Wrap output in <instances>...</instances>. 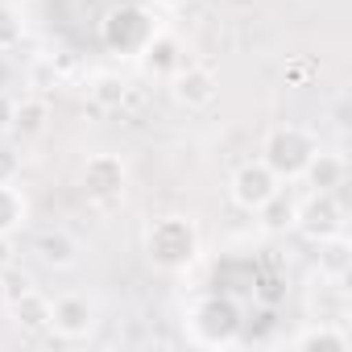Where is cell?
Returning <instances> with one entry per match:
<instances>
[{"mask_svg": "<svg viewBox=\"0 0 352 352\" xmlns=\"http://www.w3.org/2000/svg\"><path fill=\"white\" fill-rule=\"evenodd\" d=\"M195 228H191V220H183V216H162L153 228H149V241H145V249H149V261L153 265H162V270H179V265H187L191 257H195Z\"/></svg>", "mask_w": 352, "mask_h": 352, "instance_id": "1", "label": "cell"}, {"mask_svg": "<svg viewBox=\"0 0 352 352\" xmlns=\"http://www.w3.org/2000/svg\"><path fill=\"white\" fill-rule=\"evenodd\" d=\"M315 137L298 124H286V129H274L265 137V166L278 174V179H302L307 162L315 157Z\"/></svg>", "mask_w": 352, "mask_h": 352, "instance_id": "2", "label": "cell"}, {"mask_svg": "<svg viewBox=\"0 0 352 352\" xmlns=\"http://www.w3.org/2000/svg\"><path fill=\"white\" fill-rule=\"evenodd\" d=\"M124 183H129V170L116 153H91L87 166H83V191L91 204L100 208H112L124 199Z\"/></svg>", "mask_w": 352, "mask_h": 352, "instance_id": "3", "label": "cell"}, {"mask_svg": "<svg viewBox=\"0 0 352 352\" xmlns=\"http://www.w3.org/2000/svg\"><path fill=\"white\" fill-rule=\"evenodd\" d=\"M96 302L87 294H63L50 302V327L63 340H87L96 331Z\"/></svg>", "mask_w": 352, "mask_h": 352, "instance_id": "4", "label": "cell"}, {"mask_svg": "<svg viewBox=\"0 0 352 352\" xmlns=\"http://www.w3.org/2000/svg\"><path fill=\"white\" fill-rule=\"evenodd\" d=\"M294 228H302L311 241L336 236V232H344V208L336 204L331 191H315L307 204H298V220H294Z\"/></svg>", "mask_w": 352, "mask_h": 352, "instance_id": "5", "label": "cell"}, {"mask_svg": "<svg viewBox=\"0 0 352 352\" xmlns=\"http://www.w3.org/2000/svg\"><path fill=\"white\" fill-rule=\"evenodd\" d=\"M278 191V174L265 166V162H249L232 174V199L245 208V212H257L270 195Z\"/></svg>", "mask_w": 352, "mask_h": 352, "instance_id": "6", "label": "cell"}, {"mask_svg": "<svg viewBox=\"0 0 352 352\" xmlns=\"http://www.w3.org/2000/svg\"><path fill=\"white\" fill-rule=\"evenodd\" d=\"M170 91H174V100H179L183 108H208L216 100L220 83H216V75L208 67H179L170 75Z\"/></svg>", "mask_w": 352, "mask_h": 352, "instance_id": "7", "label": "cell"}, {"mask_svg": "<svg viewBox=\"0 0 352 352\" xmlns=\"http://www.w3.org/2000/svg\"><path fill=\"white\" fill-rule=\"evenodd\" d=\"M290 344H294V348H302V352H344L352 340H348V331H344L336 319H315V323H311V327H302Z\"/></svg>", "mask_w": 352, "mask_h": 352, "instance_id": "8", "label": "cell"}, {"mask_svg": "<svg viewBox=\"0 0 352 352\" xmlns=\"http://www.w3.org/2000/svg\"><path fill=\"white\" fill-rule=\"evenodd\" d=\"M34 249H38V257H42L50 270H71V265H79V241H75L67 228H50V232H42Z\"/></svg>", "mask_w": 352, "mask_h": 352, "instance_id": "9", "label": "cell"}, {"mask_svg": "<svg viewBox=\"0 0 352 352\" xmlns=\"http://www.w3.org/2000/svg\"><path fill=\"white\" fill-rule=\"evenodd\" d=\"M9 311H13V319H17L21 331H46V327H50V298L38 294L34 286H30L25 294L9 298Z\"/></svg>", "mask_w": 352, "mask_h": 352, "instance_id": "10", "label": "cell"}, {"mask_svg": "<svg viewBox=\"0 0 352 352\" xmlns=\"http://www.w3.org/2000/svg\"><path fill=\"white\" fill-rule=\"evenodd\" d=\"M46 120H50V104L42 100V96H30V100H21L17 108H13V133L21 137V141H34V137H42L46 133Z\"/></svg>", "mask_w": 352, "mask_h": 352, "instance_id": "11", "label": "cell"}, {"mask_svg": "<svg viewBox=\"0 0 352 352\" xmlns=\"http://www.w3.org/2000/svg\"><path fill=\"white\" fill-rule=\"evenodd\" d=\"M307 183L315 187V191H331V187H340L344 183V157L340 153H323V149H315V157L307 162Z\"/></svg>", "mask_w": 352, "mask_h": 352, "instance_id": "12", "label": "cell"}, {"mask_svg": "<svg viewBox=\"0 0 352 352\" xmlns=\"http://www.w3.org/2000/svg\"><path fill=\"white\" fill-rule=\"evenodd\" d=\"M348 261H352V257H348V241H344V232L319 241V278H327V282H344Z\"/></svg>", "mask_w": 352, "mask_h": 352, "instance_id": "13", "label": "cell"}, {"mask_svg": "<svg viewBox=\"0 0 352 352\" xmlns=\"http://www.w3.org/2000/svg\"><path fill=\"white\" fill-rule=\"evenodd\" d=\"M261 220H265V228H274V232H282V228H294V220H298V199L290 195V191H274L261 208Z\"/></svg>", "mask_w": 352, "mask_h": 352, "instance_id": "14", "label": "cell"}, {"mask_svg": "<svg viewBox=\"0 0 352 352\" xmlns=\"http://www.w3.org/2000/svg\"><path fill=\"white\" fill-rule=\"evenodd\" d=\"M183 63H179V46H174L170 38H153L145 46V71L149 75H174Z\"/></svg>", "mask_w": 352, "mask_h": 352, "instance_id": "15", "label": "cell"}, {"mask_svg": "<svg viewBox=\"0 0 352 352\" xmlns=\"http://www.w3.org/2000/svg\"><path fill=\"white\" fill-rule=\"evenodd\" d=\"M25 224V199L13 183H0V236H9L13 228Z\"/></svg>", "mask_w": 352, "mask_h": 352, "instance_id": "16", "label": "cell"}, {"mask_svg": "<svg viewBox=\"0 0 352 352\" xmlns=\"http://www.w3.org/2000/svg\"><path fill=\"white\" fill-rule=\"evenodd\" d=\"M124 79H116V75H100L96 79V87H91V100L96 104H104V108H120L124 104Z\"/></svg>", "mask_w": 352, "mask_h": 352, "instance_id": "17", "label": "cell"}, {"mask_svg": "<svg viewBox=\"0 0 352 352\" xmlns=\"http://www.w3.org/2000/svg\"><path fill=\"white\" fill-rule=\"evenodd\" d=\"M0 278H5V290H9V298H17V294H25L34 282L25 278V274H0Z\"/></svg>", "mask_w": 352, "mask_h": 352, "instance_id": "18", "label": "cell"}, {"mask_svg": "<svg viewBox=\"0 0 352 352\" xmlns=\"http://www.w3.org/2000/svg\"><path fill=\"white\" fill-rule=\"evenodd\" d=\"M13 174H17V157L9 149H0V183H13Z\"/></svg>", "mask_w": 352, "mask_h": 352, "instance_id": "19", "label": "cell"}, {"mask_svg": "<svg viewBox=\"0 0 352 352\" xmlns=\"http://www.w3.org/2000/svg\"><path fill=\"white\" fill-rule=\"evenodd\" d=\"M13 108H17V104H13L5 91H0V129H9V124H13Z\"/></svg>", "mask_w": 352, "mask_h": 352, "instance_id": "20", "label": "cell"}, {"mask_svg": "<svg viewBox=\"0 0 352 352\" xmlns=\"http://www.w3.org/2000/svg\"><path fill=\"white\" fill-rule=\"evenodd\" d=\"M0 311H9V290H5V278H0Z\"/></svg>", "mask_w": 352, "mask_h": 352, "instance_id": "21", "label": "cell"}, {"mask_svg": "<svg viewBox=\"0 0 352 352\" xmlns=\"http://www.w3.org/2000/svg\"><path fill=\"white\" fill-rule=\"evenodd\" d=\"M162 5H174V9H179V5H187V0H162Z\"/></svg>", "mask_w": 352, "mask_h": 352, "instance_id": "22", "label": "cell"}]
</instances>
